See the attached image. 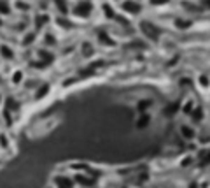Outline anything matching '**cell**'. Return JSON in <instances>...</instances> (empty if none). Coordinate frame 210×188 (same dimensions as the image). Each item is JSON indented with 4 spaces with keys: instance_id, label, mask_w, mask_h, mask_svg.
Wrapping results in <instances>:
<instances>
[{
    "instance_id": "8992f818",
    "label": "cell",
    "mask_w": 210,
    "mask_h": 188,
    "mask_svg": "<svg viewBox=\"0 0 210 188\" xmlns=\"http://www.w3.org/2000/svg\"><path fill=\"white\" fill-rule=\"evenodd\" d=\"M203 6H205V7H210V0H203Z\"/></svg>"
},
{
    "instance_id": "277c9868",
    "label": "cell",
    "mask_w": 210,
    "mask_h": 188,
    "mask_svg": "<svg viewBox=\"0 0 210 188\" xmlns=\"http://www.w3.org/2000/svg\"><path fill=\"white\" fill-rule=\"evenodd\" d=\"M166 2H170V0H151L152 6H161V4H166Z\"/></svg>"
},
{
    "instance_id": "3957f363",
    "label": "cell",
    "mask_w": 210,
    "mask_h": 188,
    "mask_svg": "<svg viewBox=\"0 0 210 188\" xmlns=\"http://www.w3.org/2000/svg\"><path fill=\"white\" fill-rule=\"evenodd\" d=\"M175 23H177V27H179V28H187V27H191V21L177 20V21H175Z\"/></svg>"
},
{
    "instance_id": "7a4b0ae2",
    "label": "cell",
    "mask_w": 210,
    "mask_h": 188,
    "mask_svg": "<svg viewBox=\"0 0 210 188\" xmlns=\"http://www.w3.org/2000/svg\"><path fill=\"white\" fill-rule=\"evenodd\" d=\"M140 9H142V6L137 4V2H133V0H126L124 4H123V11H124V13L137 14V13H140Z\"/></svg>"
},
{
    "instance_id": "6da1fadb",
    "label": "cell",
    "mask_w": 210,
    "mask_h": 188,
    "mask_svg": "<svg viewBox=\"0 0 210 188\" xmlns=\"http://www.w3.org/2000/svg\"><path fill=\"white\" fill-rule=\"evenodd\" d=\"M140 28H142L144 35L149 37V39H152V41H156V39L159 37V28L154 27L151 21H142V23H140Z\"/></svg>"
},
{
    "instance_id": "5b68a950",
    "label": "cell",
    "mask_w": 210,
    "mask_h": 188,
    "mask_svg": "<svg viewBox=\"0 0 210 188\" xmlns=\"http://www.w3.org/2000/svg\"><path fill=\"white\" fill-rule=\"evenodd\" d=\"M103 9H105V13H107V16H109V18H112V16H114V13H112V11H110V7L107 6V4H105V6H103Z\"/></svg>"
}]
</instances>
